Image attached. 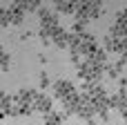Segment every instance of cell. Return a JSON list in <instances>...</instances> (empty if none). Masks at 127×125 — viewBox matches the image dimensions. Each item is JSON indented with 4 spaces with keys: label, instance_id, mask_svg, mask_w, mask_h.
<instances>
[{
    "label": "cell",
    "instance_id": "6da1fadb",
    "mask_svg": "<svg viewBox=\"0 0 127 125\" xmlns=\"http://www.w3.org/2000/svg\"><path fill=\"white\" fill-rule=\"evenodd\" d=\"M54 94H56L60 101H67V98H71V96L76 94V87H74V83H69V81H58V83H54Z\"/></svg>",
    "mask_w": 127,
    "mask_h": 125
},
{
    "label": "cell",
    "instance_id": "277c9868",
    "mask_svg": "<svg viewBox=\"0 0 127 125\" xmlns=\"http://www.w3.org/2000/svg\"><path fill=\"white\" fill-rule=\"evenodd\" d=\"M49 85H51V81H49V76L42 72V74H40V87H42V89H47Z\"/></svg>",
    "mask_w": 127,
    "mask_h": 125
},
{
    "label": "cell",
    "instance_id": "7a4b0ae2",
    "mask_svg": "<svg viewBox=\"0 0 127 125\" xmlns=\"http://www.w3.org/2000/svg\"><path fill=\"white\" fill-rule=\"evenodd\" d=\"M33 112L49 114V112H51V101H49L45 94H38V98H36V103H33Z\"/></svg>",
    "mask_w": 127,
    "mask_h": 125
},
{
    "label": "cell",
    "instance_id": "3957f363",
    "mask_svg": "<svg viewBox=\"0 0 127 125\" xmlns=\"http://www.w3.org/2000/svg\"><path fill=\"white\" fill-rule=\"evenodd\" d=\"M56 9L60 13H76L78 11V2H56Z\"/></svg>",
    "mask_w": 127,
    "mask_h": 125
}]
</instances>
